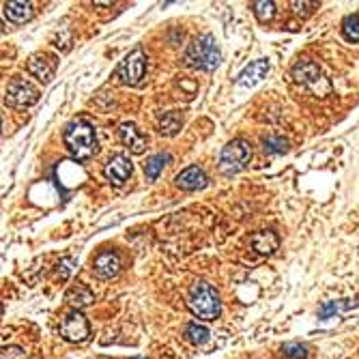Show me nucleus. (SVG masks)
Here are the masks:
<instances>
[{"mask_svg":"<svg viewBox=\"0 0 359 359\" xmlns=\"http://www.w3.org/2000/svg\"><path fill=\"white\" fill-rule=\"evenodd\" d=\"M67 151L74 155V159H91L97 153V134L95 127L86 119H74L63 134Z\"/></svg>","mask_w":359,"mask_h":359,"instance_id":"nucleus-1","label":"nucleus"},{"mask_svg":"<svg viewBox=\"0 0 359 359\" xmlns=\"http://www.w3.org/2000/svg\"><path fill=\"white\" fill-rule=\"evenodd\" d=\"M187 306L194 316H198L203 320H215L222 314L220 293L209 282H196L192 286L187 295Z\"/></svg>","mask_w":359,"mask_h":359,"instance_id":"nucleus-2","label":"nucleus"},{"mask_svg":"<svg viewBox=\"0 0 359 359\" xmlns=\"http://www.w3.org/2000/svg\"><path fill=\"white\" fill-rule=\"evenodd\" d=\"M183 63L201 71H213L222 63V52L218 41L211 34H203V37L194 39L183 54Z\"/></svg>","mask_w":359,"mask_h":359,"instance_id":"nucleus-3","label":"nucleus"},{"mask_svg":"<svg viewBox=\"0 0 359 359\" xmlns=\"http://www.w3.org/2000/svg\"><path fill=\"white\" fill-rule=\"evenodd\" d=\"M147 67H149L147 54L142 52L140 48H136L116 65L114 76L125 86H140L142 82H145V78H147Z\"/></svg>","mask_w":359,"mask_h":359,"instance_id":"nucleus-4","label":"nucleus"},{"mask_svg":"<svg viewBox=\"0 0 359 359\" xmlns=\"http://www.w3.org/2000/svg\"><path fill=\"white\" fill-rule=\"evenodd\" d=\"M249 159H252V147H249V142L241 138L230 140L220 153V170L224 174H237L247 168Z\"/></svg>","mask_w":359,"mask_h":359,"instance_id":"nucleus-5","label":"nucleus"},{"mask_svg":"<svg viewBox=\"0 0 359 359\" xmlns=\"http://www.w3.org/2000/svg\"><path fill=\"white\" fill-rule=\"evenodd\" d=\"M39 101V91L34 88L28 80L24 78H13L7 84L5 91V103L15 107V110H24V107H30Z\"/></svg>","mask_w":359,"mask_h":359,"instance_id":"nucleus-6","label":"nucleus"},{"mask_svg":"<svg viewBox=\"0 0 359 359\" xmlns=\"http://www.w3.org/2000/svg\"><path fill=\"white\" fill-rule=\"evenodd\" d=\"M61 336L67 342H74V345L86 342L88 336H91V327H88L86 316L80 310H71L61 322Z\"/></svg>","mask_w":359,"mask_h":359,"instance_id":"nucleus-7","label":"nucleus"},{"mask_svg":"<svg viewBox=\"0 0 359 359\" xmlns=\"http://www.w3.org/2000/svg\"><path fill=\"white\" fill-rule=\"evenodd\" d=\"M132 161L127 155H112L110 159L105 161V166H103V174L105 178L110 181L114 187H121L127 183V178L132 176Z\"/></svg>","mask_w":359,"mask_h":359,"instance_id":"nucleus-8","label":"nucleus"},{"mask_svg":"<svg viewBox=\"0 0 359 359\" xmlns=\"http://www.w3.org/2000/svg\"><path fill=\"white\" fill-rule=\"evenodd\" d=\"M57 69H59V59L54 54H34V57L28 59V71L43 84L52 82V78L57 76Z\"/></svg>","mask_w":359,"mask_h":359,"instance_id":"nucleus-9","label":"nucleus"},{"mask_svg":"<svg viewBox=\"0 0 359 359\" xmlns=\"http://www.w3.org/2000/svg\"><path fill=\"white\" fill-rule=\"evenodd\" d=\"M93 271L101 280H112L121 274V256L112 249H103L93 260Z\"/></svg>","mask_w":359,"mask_h":359,"instance_id":"nucleus-10","label":"nucleus"},{"mask_svg":"<svg viewBox=\"0 0 359 359\" xmlns=\"http://www.w3.org/2000/svg\"><path fill=\"white\" fill-rule=\"evenodd\" d=\"M119 138L134 155H142L147 149V136L138 130L136 123H123L119 127Z\"/></svg>","mask_w":359,"mask_h":359,"instance_id":"nucleus-11","label":"nucleus"},{"mask_svg":"<svg viewBox=\"0 0 359 359\" xmlns=\"http://www.w3.org/2000/svg\"><path fill=\"white\" fill-rule=\"evenodd\" d=\"M293 78L301 84H306L310 88H316L318 82H322V71L320 67L314 63V61H308V59H303V61H297L295 67H293Z\"/></svg>","mask_w":359,"mask_h":359,"instance_id":"nucleus-12","label":"nucleus"},{"mask_svg":"<svg viewBox=\"0 0 359 359\" xmlns=\"http://www.w3.org/2000/svg\"><path fill=\"white\" fill-rule=\"evenodd\" d=\"M174 181H176L178 187L185 189V192H196V189L207 187L209 176H207V172H205L203 168H198V166H189V168H185V170L178 172Z\"/></svg>","mask_w":359,"mask_h":359,"instance_id":"nucleus-13","label":"nucleus"},{"mask_svg":"<svg viewBox=\"0 0 359 359\" xmlns=\"http://www.w3.org/2000/svg\"><path fill=\"white\" fill-rule=\"evenodd\" d=\"M269 69H271V65H269L267 59H258V61H252L249 63L241 74L237 76V84L243 86V88H249V86H254L258 84L263 78H267L269 74Z\"/></svg>","mask_w":359,"mask_h":359,"instance_id":"nucleus-14","label":"nucleus"},{"mask_svg":"<svg viewBox=\"0 0 359 359\" xmlns=\"http://www.w3.org/2000/svg\"><path fill=\"white\" fill-rule=\"evenodd\" d=\"M249 243H252L256 254L269 256L280 247V237L276 235L274 230H258V232H254L252 237H249Z\"/></svg>","mask_w":359,"mask_h":359,"instance_id":"nucleus-15","label":"nucleus"},{"mask_svg":"<svg viewBox=\"0 0 359 359\" xmlns=\"http://www.w3.org/2000/svg\"><path fill=\"white\" fill-rule=\"evenodd\" d=\"M3 13L11 24H26L28 20H32L34 7H32V3H22V0H17V3H5Z\"/></svg>","mask_w":359,"mask_h":359,"instance_id":"nucleus-16","label":"nucleus"},{"mask_svg":"<svg viewBox=\"0 0 359 359\" xmlns=\"http://www.w3.org/2000/svg\"><path fill=\"white\" fill-rule=\"evenodd\" d=\"M65 301L69 303V306H74V310H80V308L91 306V303L95 301V295L86 284H76L67 291Z\"/></svg>","mask_w":359,"mask_h":359,"instance_id":"nucleus-17","label":"nucleus"},{"mask_svg":"<svg viewBox=\"0 0 359 359\" xmlns=\"http://www.w3.org/2000/svg\"><path fill=\"white\" fill-rule=\"evenodd\" d=\"M359 308V299H338V301H327L325 306L318 310V318H329L334 314H340V312H349V310H355Z\"/></svg>","mask_w":359,"mask_h":359,"instance_id":"nucleus-18","label":"nucleus"},{"mask_svg":"<svg viewBox=\"0 0 359 359\" xmlns=\"http://www.w3.org/2000/svg\"><path fill=\"white\" fill-rule=\"evenodd\" d=\"M170 161H172L170 153H157V155L149 157L147 164H145V174H147L149 181H157V176L164 172L166 164H170Z\"/></svg>","mask_w":359,"mask_h":359,"instance_id":"nucleus-19","label":"nucleus"},{"mask_svg":"<svg viewBox=\"0 0 359 359\" xmlns=\"http://www.w3.org/2000/svg\"><path fill=\"white\" fill-rule=\"evenodd\" d=\"M181 125H183V114L181 112H166L164 116L159 119V134L161 136H174L178 130H181Z\"/></svg>","mask_w":359,"mask_h":359,"instance_id":"nucleus-20","label":"nucleus"},{"mask_svg":"<svg viewBox=\"0 0 359 359\" xmlns=\"http://www.w3.org/2000/svg\"><path fill=\"white\" fill-rule=\"evenodd\" d=\"M209 336H211V331L205 325H198V322H189V325L185 327L187 342H192L196 347H203L207 340H209Z\"/></svg>","mask_w":359,"mask_h":359,"instance_id":"nucleus-21","label":"nucleus"},{"mask_svg":"<svg viewBox=\"0 0 359 359\" xmlns=\"http://www.w3.org/2000/svg\"><path fill=\"white\" fill-rule=\"evenodd\" d=\"M263 151L267 155H282L289 151V140L282 136H267L263 138Z\"/></svg>","mask_w":359,"mask_h":359,"instance_id":"nucleus-22","label":"nucleus"},{"mask_svg":"<svg viewBox=\"0 0 359 359\" xmlns=\"http://www.w3.org/2000/svg\"><path fill=\"white\" fill-rule=\"evenodd\" d=\"M252 11L258 22L267 24L269 20H274L276 15V3H271V0H258V3L252 5Z\"/></svg>","mask_w":359,"mask_h":359,"instance_id":"nucleus-23","label":"nucleus"},{"mask_svg":"<svg viewBox=\"0 0 359 359\" xmlns=\"http://www.w3.org/2000/svg\"><path fill=\"white\" fill-rule=\"evenodd\" d=\"M342 34L347 41H359V15L357 13H351L342 20Z\"/></svg>","mask_w":359,"mask_h":359,"instance_id":"nucleus-24","label":"nucleus"},{"mask_svg":"<svg viewBox=\"0 0 359 359\" xmlns=\"http://www.w3.org/2000/svg\"><path fill=\"white\" fill-rule=\"evenodd\" d=\"M282 353L289 359H306L308 357V347H303L299 342H289L282 347Z\"/></svg>","mask_w":359,"mask_h":359,"instance_id":"nucleus-25","label":"nucleus"},{"mask_svg":"<svg viewBox=\"0 0 359 359\" xmlns=\"http://www.w3.org/2000/svg\"><path fill=\"white\" fill-rule=\"evenodd\" d=\"M291 7H293V11H295L297 15H301V17H308V15H312L314 9H318L316 3H306V0H303V3H301V0H293Z\"/></svg>","mask_w":359,"mask_h":359,"instance_id":"nucleus-26","label":"nucleus"},{"mask_svg":"<svg viewBox=\"0 0 359 359\" xmlns=\"http://www.w3.org/2000/svg\"><path fill=\"white\" fill-rule=\"evenodd\" d=\"M0 359H26V353L20 347H5Z\"/></svg>","mask_w":359,"mask_h":359,"instance_id":"nucleus-27","label":"nucleus"},{"mask_svg":"<svg viewBox=\"0 0 359 359\" xmlns=\"http://www.w3.org/2000/svg\"><path fill=\"white\" fill-rule=\"evenodd\" d=\"M74 265H76L74 258H63V260H61V265H59V274H61L63 280H67V278L71 276V271H74Z\"/></svg>","mask_w":359,"mask_h":359,"instance_id":"nucleus-28","label":"nucleus"},{"mask_svg":"<svg viewBox=\"0 0 359 359\" xmlns=\"http://www.w3.org/2000/svg\"><path fill=\"white\" fill-rule=\"evenodd\" d=\"M136 359H145V357H136Z\"/></svg>","mask_w":359,"mask_h":359,"instance_id":"nucleus-29","label":"nucleus"}]
</instances>
